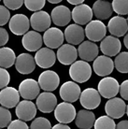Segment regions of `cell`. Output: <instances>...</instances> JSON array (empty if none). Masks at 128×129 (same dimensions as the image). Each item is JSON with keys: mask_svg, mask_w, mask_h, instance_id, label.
I'll use <instances>...</instances> for the list:
<instances>
[{"mask_svg": "<svg viewBox=\"0 0 128 129\" xmlns=\"http://www.w3.org/2000/svg\"><path fill=\"white\" fill-rule=\"evenodd\" d=\"M69 76L75 82H86L92 76V68L88 62L82 60L76 61L69 68Z\"/></svg>", "mask_w": 128, "mask_h": 129, "instance_id": "6da1fadb", "label": "cell"}, {"mask_svg": "<svg viewBox=\"0 0 128 129\" xmlns=\"http://www.w3.org/2000/svg\"><path fill=\"white\" fill-rule=\"evenodd\" d=\"M84 32H85V37H87V39L90 41H101L106 37L107 26L99 20H94L87 23Z\"/></svg>", "mask_w": 128, "mask_h": 129, "instance_id": "7a4b0ae2", "label": "cell"}, {"mask_svg": "<svg viewBox=\"0 0 128 129\" xmlns=\"http://www.w3.org/2000/svg\"><path fill=\"white\" fill-rule=\"evenodd\" d=\"M76 109L71 103L62 102L57 104L54 109V117L60 123H67L73 122L76 117Z\"/></svg>", "mask_w": 128, "mask_h": 129, "instance_id": "3957f363", "label": "cell"}, {"mask_svg": "<svg viewBox=\"0 0 128 129\" xmlns=\"http://www.w3.org/2000/svg\"><path fill=\"white\" fill-rule=\"evenodd\" d=\"M98 93L104 98H113L119 94L120 85L115 78L104 77L98 83Z\"/></svg>", "mask_w": 128, "mask_h": 129, "instance_id": "277c9868", "label": "cell"}, {"mask_svg": "<svg viewBox=\"0 0 128 129\" xmlns=\"http://www.w3.org/2000/svg\"><path fill=\"white\" fill-rule=\"evenodd\" d=\"M80 102L85 110H94L101 103V95L94 88H86L80 93Z\"/></svg>", "mask_w": 128, "mask_h": 129, "instance_id": "5b68a950", "label": "cell"}, {"mask_svg": "<svg viewBox=\"0 0 128 129\" xmlns=\"http://www.w3.org/2000/svg\"><path fill=\"white\" fill-rule=\"evenodd\" d=\"M39 85L45 92H52L56 90L60 83L59 75L52 70L43 71L39 77Z\"/></svg>", "mask_w": 128, "mask_h": 129, "instance_id": "8992f818", "label": "cell"}, {"mask_svg": "<svg viewBox=\"0 0 128 129\" xmlns=\"http://www.w3.org/2000/svg\"><path fill=\"white\" fill-rule=\"evenodd\" d=\"M19 94L20 96L24 98V100L36 99L39 96L40 87L39 85V82L35 81L34 79H25L20 83L19 85Z\"/></svg>", "mask_w": 128, "mask_h": 129, "instance_id": "52a82bcc", "label": "cell"}, {"mask_svg": "<svg viewBox=\"0 0 128 129\" xmlns=\"http://www.w3.org/2000/svg\"><path fill=\"white\" fill-rule=\"evenodd\" d=\"M9 27L11 33H13L14 35L23 36L29 31L30 21L28 17L24 14H15L10 18L9 22Z\"/></svg>", "mask_w": 128, "mask_h": 129, "instance_id": "ba28073f", "label": "cell"}, {"mask_svg": "<svg viewBox=\"0 0 128 129\" xmlns=\"http://www.w3.org/2000/svg\"><path fill=\"white\" fill-rule=\"evenodd\" d=\"M30 26H32L34 31L44 32L50 28L51 23V15L47 11L39 10L36 11L30 17Z\"/></svg>", "mask_w": 128, "mask_h": 129, "instance_id": "9c48e42d", "label": "cell"}, {"mask_svg": "<svg viewBox=\"0 0 128 129\" xmlns=\"http://www.w3.org/2000/svg\"><path fill=\"white\" fill-rule=\"evenodd\" d=\"M107 115L112 119L122 118L126 112V104L124 100L119 97H113L108 100L105 105Z\"/></svg>", "mask_w": 128, "mask_h": 129, "instance_id": "30bf717a", "label": "cell"}, {"mask_svg": "<svg viewBox=\"0 0 128 129\" xmlns=\"http://www.w3.org/2000/svg\"><path fill=\"white\" fill-rule=\"evenodd\" d=\"M44 44L49 49H58L64 43V33L57 27H50L44 32L42 37Z\"/></svg>", "mask_w": 128, "mask_h": 129, "instance_id": "8fae6325", "label": "cell"}, {"mask_svg": "<svg viewBox=\"0 0 128 129\" xmlns=\"http://www.w3.org/2000/svg\"><path fill=\"white\" fill-rule=\"evenodd\" d=\"M93 69L97 76L108 77L114 70V62L109 56L100 55L93 60Z\"/></svg>", "mask_w": 128, "mask_h": 129, "instance_id": "7c38bea8", "label": "cell"}, {"mask_svg": "<svg viewBox=\"0 0 128 129\" xmlns=\"http://www.w3.org/2000/svg\"><path fill=\"white\" fill-rule=\"evenodd\" d=\"M93 16L92 8L86 4H80L74 7L73 10L71 11V18L76 24L80 26L89 23L93 19Z\"/></svg>", "mask_w": 128, "mask_h": 129, "instance_id": "4fadbf2b", "label": "cell"}, {"mask_svg": "<svg viewBox=\"0 0 128 129\" xmlns=\"http://www.w3.org/2000/svg\"><path fill=\"white\" fill-rule=\"evenodd\" d=\"M80 87L75 81H66L62 84L59 91L61 98L64 100V102L67 103L76 102L80 98Z\"/></svg>", "mask_w": 128, "mask_h": 129, "instance_id": "5bb4252c", "label": "cell"}, {"mask_svg": "<svg viewBox=\"0 0 128 129\" xmlns=\"http://www.w3.org/2000/svg\"><path fill=\"white\" fill-rule=\"evenodd\" d=\"M37 109L43 113L53 111L57 106V98L51 92H43L37 97Z\"/></svg>", "mask_w": 128, "mask_h": 129, "instance_id": "9a60e30c", "label": "cell"}, {"mask_svg": "<svg viewBox=\"0 0 128 129\" xmlns=\"http://www.w3.org/2000/svg\"><path fill=\"white\" fill-rule=\"evenodd\" d=\"M15 113L19 120L23 122L32 121L37 115V106L30 100H22L16 106Z\"/></svg>", "mask_w": 128, "mask_h": 129, "instance_id": "2e32d148", "label": "cell"}, {"mask_svg": "<svg viewBox=\"0 0 128 129\" xmlns=\"http://www.w3.org/2000/svg\"><path fill=\"white\" fill-rule=\"evenodd\" d=\"M121 49L122 43L120 39L111 35L105 37L100 43V51L103 52V54L109 57L116 56L118 53H120Z\"/></svg>", "mask_w": 128, "mask_h": 129, "instance_id": "e0dca14e", "label": "cell"}, {"mask_svg": "<svg viewBox=\"0 0 128 129\" xmlns=\"http://www.w3.org/2000/svg\"><path fill=\"white\" fill-rule=\"evenodd\" d=\"M56 58L62 64L65 66L72 64L74 62L77 61L78 50L75 48V46L71 44H63L61 47L58 48Z\"/></svg>", "mask_w": 128, "mask_h": 129, "instance_id": "ac0fdd59", "label": "cell"}, {"mask_svg": "<svg viewBox=\"0 0 128 129\" xmlns=\"http://www.w3.org/2000/svg\"><path fill=\"white\" fill-rule=\"evenodd\" d=\"M36 64H38L41 68H51L56 62V54L55 52L49 48H40L36 52L35 55Z\"/></svg>", "mask_w": 128, "mask_h": 129, "instance_id": "d6986e66", "label": "cell"}, {"mask_svg": "<svg viewBox=\"0 0 128 129\" xmlns=\"http://www.w3.org/2000/svg\"><path fill=\"white\" fill-rule=\"evenodd\" d=\"M65 39L68 44L71 45H80L81 42H83L85 38L84 29L79 24L72 23L67 26L64 33Z\"/></svg>", "mask_w": 128, "mask_h": 129, "instance_id": "ffe728a7", "label": "cell"}, {"mask_svg": "<svg viewBox=\"0 0 128 129\" xmlns=\"http://www.w3.org/2000/svg\"><path fill=\"white\" fill-rule=\"evenodd\" d=\"M20 102L19 91L14 87L7 86L0 91V104L6 109H12Z\"/></svg>", "mask_w": 128, "mask_h": 129, "instance_id": "44dd1931", "label": "cell"}, {"mask_svg": "<svg viewBox=\"0 0 128 129\" xmlns=\"http://www.w3.org/2000/svg\"><path fill=\"white\" fill-rule=\"evenodd\" d=\"M99 48L94 42L86 40L81 42L78 48V56H80L82 61L91 62L98 56Z\"/></svg>", "mask_w": 128, "mask_h": 129, "instance_id": "7402d4cb", "label": "cell"}, {"mask_svg": "<svg viewBox=\"0 0 128 129\" xmlns=\"http://www.w3.org/2000/svg\"><path fill=\"white\" fill-rule=\"evenodd\" d=\"M15 68L20 74H30L36 68L35 58L30 53H21L18 55V57H16Z\"/></svg>", "mask_w": 128, "mask_h": 129, "instance_id": "603a6c76", "label": "cell"}, {"mask_svg": "<svg viewBox=\"0 0 128 129\" xmlns=\"http://www.w3.org/2000/svg\"><path fill=\"white\" fill-rule=\"evenodd\" d=\"M108 30L111 36L120 38L126 35L128 31V22L127 20L122 16H114L109 20L108 23Z\"/></svg>", "mask_w": 128, "mask_h": 129, "instance_id": "cb8c5ba5", "label": "cell"}, {"mask_svg": "<svg viewBox=\"0 0 128 129\" xmlns=\"http://www.w3.org/2000/svg\"><path fill=\"white\" fill-rule=\"evenodd\" d=\"M22 44L28 52H38L43 44L42 36L37 31H28L22 37Z\"/></svg>", "mask_w": 128, "mask_h": 129, "instance_id": "d4e9b609", "label": "cell"}, {"mask_svg": "<svg viewBox=\"0 0 128 129\" xmlns=\"http://www.w3.org/2000/svg\"><path fill=\"white\" fill-rule=\"evenodd\" d=\"M51 19L52 23L57 26H66L71 21V11L67 7L61 5L55 7L51 10Z\"/></svg>", "mask_w": 128, "mask_h": 129, "instance_id": "484cf974", "label": "cell"}, {"mask_svg": "<svg viewBox=\"0 0 128 129\" xmlns=\"http://www.w3.org/2000/svg\"><path fill=\"white\" fill-rule=\"evenodd\" d=\"M92 10L93 16H95L99 21L110 18L113 12L111 3L107 0H96L93 3Z\"/></svg>", "mask_w": 128, "mask_h": 129, "instance_id": "4316f807", "label": "cell"}, {"mask_svg": "<svg viewBox=\"0 0 128 129\" xmlns=\"http://www.w3.org/2000/svg\"><path fill=\"white\" fill-rule=\"evenodd\" d=\"M95 122V115L89 110H80L75 117V123L80 129H91Z\"/></svg>", "mask_w": 128, "mask_h": 129, "instance_id": "83f0119b", "label": "cell"}, {"mask_svg": "<svg viewBox=\"0 0 128 129\" xmlns=\"http://www.w3.org/2000/svg\"><path fill=\"white\" fill-rule=\"evenodd\" d=\"M16 61V55L12 49L9 47L0 48V68H9L12 67Z\"/></svg>", "mask_w": 128, "mask_h": 129, "instance_id": "f1b7e54d", "label": "cell"}, {"mask_svg": "<svg viewBox=\"0 0 128 129\" xmlns=\"http://www.w3.org/2000/svg\"><path fill=\"white\" fill-rule=\"evenodd\" d=\"M113 62H114V68L120 73H128V52L118 53Z\"/></svg>", "mask_w": 128, "mask_h": 129, "instance_id": "f546056e", "label": "cell"}, {"mask_svg": "<svg viewBox=\"0 0 128 129\" xmlns=\"http://www.w3.org/2000/svg\"><path fill=\"white\" fill-rule=\"evenodd\" d=\"M94 129H115L116 123L114 120L107 116H100L95 120L94 124H93Z\"/></svg>", "mask_w": 128, "mask_h": 129, "instance_id": "4dcf8cb0", "label": "cell"}, {"mask_svg": "<svg viewBox=\"0 0 128 129\" xmlns=\"http://www.w3.org/2000/svg\"><path fill=\"white\" fill-rule=\"evenodd\" d=\"M112 10L119 15L128 14V0H112Z\"/></svg>", "mask_w": 128, "mask_h": 129, "instance_id": "1f68e13d", "label": "cell"}, {"mask_svg": "<svg viewBox=\"0 0 128 129\" xmlns=\"http://www.w3.org/2000/svg\"><path fill=\"white\" fill-rule=\"evenodd\" d=\"M30 129H51V122L47 118L38 117L32 122Z\"/></svg>", "mask_w": 128, "mask_h": 129, "instance_id": "d6a6232c", "label": "cell"}, {"mask_svg": "<svg viewBox=\"0 0 128 129\" xmlns=\"http://www.w3.org/2000/svg\"><path fill=\"white\" fill-rule=\"evenodd\" d=\"M26 9L31 11H39L44 8L46 0H24Z\"/></svg>", "mask_w": 128, "mask_h": 129, "instance_id": "836d02e7", "label": "cell"}, {"mask_svg": "<svg viewBox=\"0 0 128 129\" xmlns=\"http://www.w3.org/2000/svg\"><path fill=\"white\" fill-rule=\"evenodd\" d=\"M11 122V113L9 109L0 107V128L8 127Z\"/></svg>", "mask_w": 128, "mask_h": 129, "instance_id": "e575fe53", "label": "cell"}, {"mask_svg": "<svg viewBox=\"0 0 128 129\" xmlns=\"http://www.w3.org/2000/svg\"><path fill=\"white\" fill-rule=\"evenodd\" d=\"M10 81V75L5 68H0V89L7 87Z\"/></svg>", "mask_w": 128, "mask_h": 129, "instance_id": "d590c367", "label": "cell"}, {"mask_svg": "<svg viewBox=\"0 0 128 129\" xmlns=\"http://www.w3.org/2000/svg\"><path fill=\"white\" fill-rule=\"evenodd\" d=\"M10 12L5 6L0 5V26H3L10 22Z\"/></svg>", "mask_w": 128, "mask_h": 129, "instance_id": "8d00e7d4", "label": "cell"}, {"mask_svg": "<svg viewBox=\"0 0 128 129\" xmlns=\"http://www.w3.org/2000/svg\"><path fill=\"white\" fill-rule=\"evenodd\" d=\"M4 5L8 10H16L23 5L24 0H3Z\"/></svg>", "mask_w": 128, "mask_h": 129, "instance_id": "74e56055", "label": "cell"}, {"mask_svg": "<svg viewBox=\"0 0 128 129\" xmlns=\"http://www.w3.org/2000/svg\"><path fill=\"white\" fill-rule=\"evenodd\" d=\"M8 129H29V126L22 120H14L8 125Z\"/></svg>", "mask_w": 128, "mask_h": 129, "instance_id": "f35d334b", "label": "cell"}, {"mask_svg": "<svg viewBox=\"0 0 128 129\" xmlns=\"http://www.w3.org/2000/svg\"><path fill=\"white\" fill-rule=\"evenodd\" d=\"M119 93L122 96V99L128 101V80H125L120 85V91Z\"/></svg>", "mask_w": 128, "mask_h": 129, "instance_id": "ab89813d", "label": "cell"}, {"mask_svg": "<svg viewBox=\"0 0 128 129\" xmlns=\"http://www.w3.org/2000/svg\"><path fill=\"white\" fill-rule=\"evenodd\" d=\"M9 41V33L5 28L0 27V47H3Z\"/></svg>", "mask_w": 128, "mask_h": 129, "instance_id": "60d3db41", "label": "cell"}, {"mask_svg": "<svg viewBox=\"0 0 128 129\" xmlns=\"http://www.w3.org/2000/svg\"><path fill=\"white\" fill-rule=\"evenodd\" d=\"M115 129H128V120H123L116 124Z\"/></svg>", "mask_w": 128, "mask_h": 129, "instance_id": "b9f144b4", "label": "cell"}, {"mask_svg": "<svg viewBox=\"0 0 128 129\" xmlns=\"http://www.w3.org/2000/svg\"><path fill=\"white\" fill-rule=\"evenodd\" d=\"M51 129H71L67 124H64V123H57L51 127Z\"/></svg>", "mask_w": 128, "mask_h": 129, "instance_id": "7bdbcfd3", "label": "cell"}, {"mask_svg": "<svg viewBox=\"0 0 128 129\" xmlns=\"http://www.w3.org/2000/svg\"><path fill=\"white\" fill-rule=\"evenodd\" d=\"M67 2L71 5H75V6H78V5H80V4H83V2L85 0H67Z\"/></svg>", "mask_w": 128, "mask_h": 129, "instance_id": "ee69618b", "label": "cell"}, {"mask_svg": "<svg viewBox=\"0 0 128 129\" xmlns=\"http://www.w3.org/2000/svg\"><path fill=\"white\" fill-rule=\"evenodd\" d=\"M123 44L126 47V49H128V33H126V35L123 38Z\"/></svg>", "mask_w": 128, "mask_h": 129, "instance_id": "f6af8a7d", "label": "cell"}, {"mask_svg": "<svg viewBox=\"0 0 128 129\" xmlns=\"http://www.w3.org/2000/svg\"><path fill=\"white\" fill-rule=\"evenodd\" d=\"M48 2H50L51 4H58L60 3V2H62L63 0H47Z\"/></svg>", "mask_w": 128, "mask_h": 129, "instance_id": "bcb514c9", "label": "cell"}, {"mask_svg": "<svg viewBox=\"0 0 128 129\" xmlns=\"http://www.w3.org/2000/svg\"><path fill=\"white\" fill-rule=\"evenodd\" d=\"M126 114H127V116H128V105L126 106Z\"/></svg>", "mask_w": 128, "mask_h": 129, "instance_id": "7dc6e473", "label": "cell"}, {"mask_svg": "<svg viewBox=\"0 0 128 129\" xmlns=\"http://www.w3.org/2000/svg\"><path fill=\"white\" fill-rule=\"evenodd\" d=\"M127 22H128V17H127Z\"/></svg>", "mask_w": 128, "mask_h": 129, "instance_id": "c3c4849f", "label": "cell"}, {"mask_svg": "<svg viewBox=\"0 0 128 129\" xmlns=\"http://www.w3.org/2000/svg\"><path fill=\"white\" fill-rule=\"evenodd\" d=\"M0 1H1V0H0Z\"/></svg>", "mask_w": 128, "mask_h": 129, "instance_id": "681fc988", "label": "cell"}, {"mask_svg": "<svg viewBox=\"0 0 128 129\" xmlns=\"http://www.w3.org/2000/svg\"><path fill=\"white\" fill-rule=\"evenodd\" d=\"M107 1H108V0H107Z\"/></svg>", "mask_w": 128, "mask_h": 129, "instance_id": "f907efd6", "label": "cell"}]
</instances>
